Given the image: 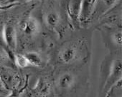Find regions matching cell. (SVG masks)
Returning <instances> with one entry per match:
<instances>
[{"label": "cell", "mask_w": 122, "mask_h": 97, "mask_svg": "<svg viewBox=\"0 0 122 97\" xmlns=\"http://www.w3.org/2000/svg\"><path fill=\"white\" fill-rule=\"evenodd\" d=\"M0 83L7 91H12L20 83L18 74L7 67L0 68Z\"/></svg>", "instance_id": "cell-1"}, {"label": "cell", "mask_w": 122, "mask_h": 97, "mask_svg": "<svg viewBox=\"0 0 122 97\" xmlns=\"http://www.w3.org/2000/svg\"><path fill=\"white\" fill-rule=\"evenodd\" d=\"M4 43L11 50H15L17 44V31L14 25L11 24H5L4 27Z\"/></svg>", "instance_id": "cell-2"}, {"label": "cell", "mask_w": 122, "mask_h": 97, "mask_svg": "<svg viewBox=\"0 0 122 97\" xmlns=\"http://www.w3.org/2000/svg\"><path fill=\"white\" fill-rule=\"evenodd\" d=\"M20 29L26 36H32L40 32V24L37 19L29 17L21 22Z\"/></svg>", "instance_id": "cell-3"}, {"label": "cell", "mask_w": 122, "mask_h": 97, "mask_svg": "<svg viewBox=\"0 0 122 97\" xmlns=\"http://www.w3.org/2000/svg\"><path fill=\"white\" fill-rule=\"evenodd\" d=\"M77 49L75 46H68L60 50L58 54V59L60 62L69 64L73 62L77 58Z\"/></svg>", "instance_id": "cell-4"}, {"label": "cell", "mask_w": 122, "mask_h": 97, "mask_svg": "<svg viewBox=\"0 0 122 97\" xmlns=\"http://www.w3.org/2000/svg\"><path fill=\"white\" fill-rule=\"evenodd\" d=\"M76 83L75 76L69 72L61 74L57 80L58 87L62 90H68L71 88Z\"/></svg>", "instance_id": "cell-5"}, {"label": "cell", "mask_w": 122, "mask_h": 97, "mask_svg": "<svg viewBox=\"0 0 122 97\" xmlns=\"http://www.w3.org/2000/svg\"><path fill=\"white\" fill-rule=\"evenodd\" d=\"M96 0H82L81 12L79 15V21L81 22L87 21L93 11Z\"/></svg>", "instance_id": "cell-6"}, {"label": "cell", "mask_w": 122, "mask_h": 97, "mask_svg": "<svg viewBox=\"0 0 122 97\" xmlns=\"http://www.w3.org/2000/svg\"><path fill=\"white\" fill-rule=\"evenodd\" d=\"M82 0H70L68 5V13L70 19L74 23L79 21Z\"/></svg>", "instance_id": "cell-7"}, {"label": "cell", "mask_w": 122, "mask_h": 97, "mask_svg": "<svg viewBox=\"0 0 122 97\" xmlns=\"http://www.w3.org/2000/svg\"><path fill=\"white\" fill-rule=\"evenodd\" d=\"M121 60L116 59L113 62L108 76V83L113 86L118 79H121Z\"/></svg>", "instance_id": "cell-8"}, {"label": "cell", "mask_w": 122, "mask_h": 97, "mask_svg": "<svg viewBox=\"0 0 122 97\" xmlns=\"http://www.w3.org/2000/svg\"><path fill=\"white\" fill-rule=\"evenodd\" d=\"M50 84L44 79H40L33 90L37 95L47 96L50 92Z\"/></svg>", "instance_id": "cell-9"}, {"label": "cell", "mask_w": 122, "mask_h": 97, "mask_svg": "<svg viewBox=\"0 0 122 97\" xmlns=\"http://www.w3.org/2000/svg\"><path fill=\"white\" fill-rule=\"evenodd\" d=\"M60 22V17L57 12L55 11L50 12L45 16V23L49 28H56Z\"/></svg>", "instance_id": "cell-10"}, {"label": "cell", "mask_w": 122, "mask_h": 97, "mask_svg": "<svg viewBox=\"0 0 122 97\" xmlns=\"http://www.w3.org/2000/svg\"><path fill=\"white\" fill-rule=\"evenodd\" d=\"M30 65L39 67L42 65V58L36 52H30L25 54Z\"/></svg>", "instance_id": "cell-11"}, {"label": "cell", "mask_w": 122, "mask_h": 97, "mask_svg": "<svg viewBox=\"0 0 122 97\" xmlns=\"http://www.w3.org/2000/svg\"><path fill=\"white\" fill-rule=\"evenodd\" d=\"M15 62L16 65L20 68H26L30 66V64L26 58L25 55L17 54L15 56Z\"/></svg>", "instance_id": "cell-12"}, {"label": "cell", "mask_w": 122, "mask_h": 97, "mask_svg": "<svg viewBox=\"0 0 122 97\" xmlns=\"http://www.w3.org/2000/svg\"><path fill=\"white\" fill-rule=\"evenodd\" d=\"M121 31H117L113 34L112 36V40L115 44L117 46H121L122 43V35H121Z\"/></svg>", "instance_id": "cell-13"}, {"label": "cell", "mask_w": 122, "mask_h": 97, "mask_svg": "<svg viewBox=\"0 0 122 97\" xmlns=\"http://www.w3.org/2000/svg\"><path fill=\"white\" fill-rule=\"evenodd\" d=\"M8 61V56L5 52V51L0 49V66H3Z\"/></svg>", "instance_id": "cell-14"}, {"label": "cell", "mask_w": 122, "mask_h": 97, "mask_svg": "<svg viewBox=\"0 0 122 97\" xmlns=\"http://www.w3.org/2000/svg\"><path fill=\"white\" fill-rule=\"evenodd\" d=\"M4 27H5V24H3L2 22H0V43L4 42V38H3Z\"/></svg>", "instance_id": "cell-15"}, {"label": "cell", "mask_w": 122, "mask_h": 97, "mask_svg": "<svg viewBox=\"0 0 122 97\" xmlns=\"http://www.w3.org/2000/svg\"><path fill=\"white\" fill-rule=\"evenodd\" d=\"M17 4L15 3V4H9V5H2V4H0V11H2V10H5V9H7L9 8H11L15 5H17Z\"/></svg>", "instance_id": "cell-16"}, {"label": "cell", "mask_w": 122, "mask_h": 97, "mask_svg": "<svg viewBox=\"0 0 122 97\" xmlns=\"http://www.w3.org/2000/svg\"><path fill=\"white\" fill-rule=\"evenodd\" d=\"M114 2H115V0H105V3L107 6L108 5H109V6L112 5L114 3Z\"/></svg>", "instance_id": "cell-17"}, {"label": "cell", "mask_w": 122, "mask_h": 97, "mask_svg": "<svg viewBox=\"0 0 122 97\" xmlns=\"http://www.w3.org/2000/svg\"><path fill=\"white\" fill-rule=\"evenodd\" d=\"M5 91H7V89H5V88H4V86H2V85H0V93H3Z\"/></svg>", "instance_id": "cell-18"}, {"label": "cell", "mask_w": 122, "mask_h": 97, "mask_svg": "<svg viewBox=\"0 0 122 97\" xmlns=\"http://www.w3.org/2000/svg\"><path fill=\"white\" fill-rule=\"evenodd\" d=\"M25 1L28 2H32V1H33V0H25Z\"/></svg>", "instance_id": "cell-19"}, {"label": "cell", "mask_w": 122, "mask_h": 97, "mask_svg": "<svg viewBox=\"0 0 122 97\" xmlns=\"http://www.w3.org/2000/svg\"></svg>", "instance_id": "cell-20"}]
</instances>
